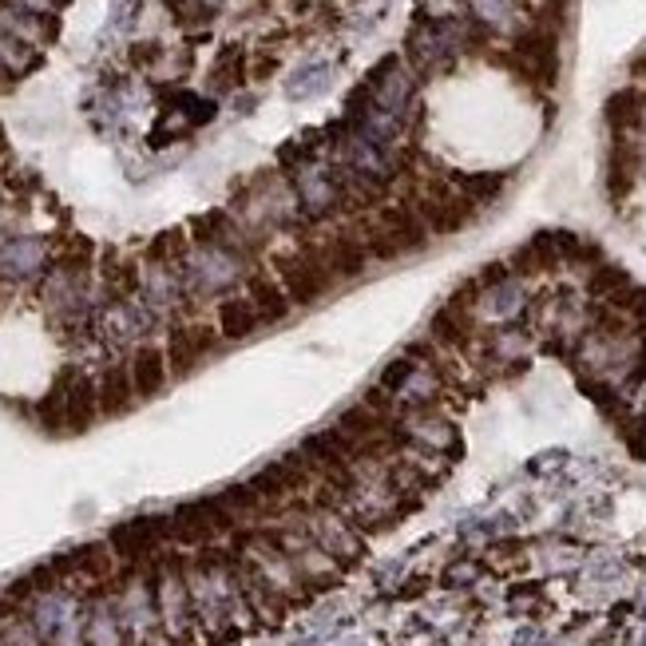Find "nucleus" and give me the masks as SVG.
Returning a JSON list of instances; mask_svg holds the SVG:
<instances>
[{
    "label": "nucleus",
    "mask_w": 646,
    "mask_h": 646,
    "mask_svg": "<svg viewBox=\"0 0 646 646\" xmlns=\"http://www.w3.org/2000/svg\"><path fill=\"white\" fill-rule=\"evenodd\" d=\"M127 373H131V385H135L139 401L159 397L167 389V381H171V365H167V353L159 345H135Z\"/></svg>",
    "instance_id": "obj_9"
},
{
    "label": "nucleus",
    "mask_w": 646,
    "mask_h": 646,
    "mask_svg": "<svg viewBox=\"0 0 646 646\" xmlns=\"http://www.w3.org/2000/svg\"><path fill=\"white\" fill-rule=\"evenodd\" d=\"M456 183L468 195V203H492V199H500V191H504L508 179L504 175H460Z\"/></svg>",
    "instance_id": "obj_19"
},
{
    "label": "nucleus",
    "mask_w": 646,
    "mask_h": 646,
    "mask_svg": "<svg viewBox=\"0 0 646 646\" xmlns=\"http://www.w3.org/2000/svg\"><path fill=\"white\" fill-rule=\"evenodd\" d=\"M44 266V242L40 238H12L0 250V278L8 282H28Z\"/></svg>",
    "instance_id": "obj_12"
},
{
    "label": "nucleus",
    "mask_w": 646,
    "mask_h": 646,
    "mask_svg": "<svg viewBox=\"0 0 646 646\" xmlns=\"http://www.w3.org/2000/svg\"><path fill=\"white\" fill-rule=\"evenodd\" d=\"M643 123H646V119H643Z\"/></svg>",
    "instance_id": "obj_26"
},
{
    "label": "nucleus",
    "mask_w": 646,
    "mask_h": 646,
    "mask_svg": "<svg viewBox=\"0 0 646 646\" xmlns=\"http://www.w3.org/2000/svg\"><path fill=\"white\" fill-rule=\"evenodd\" d=\"M278 282L290 294L294 306H314L333 290V270L318 250H298V254H282L278 258Z\"/></svg>",
    "instance_id": "obj_2"
},
{
    "label": "nucleus",
    "mask_w": 646,
    "mask_h": 646,
    "mask_svg": "<svg viewBox=\"0 0 646 646\" xmlns=\"http://www.w3.org/2000/svg\"><path fill=\"white\" fill-rule=\"evenodd\" d=\"M163 615H167V623H171L175 631L187 623V587H183L175 575L163 579Z\"/></svg>",
    "instance_id": "obj_21"
},
{
    "label": "nucleus",
    "mask_w": 646,
    "mask_h": 646,
    "mask_svg": "<svg viewBox=\"0 0 646 646\" xmlns=\"http://www.w3.org/2000/svg\"><path fill=\"white\" fill-rule=\"evenodd\" d=\"M401 432L421 448V452H448V456H456L460 452V436L452 429V421H444L440 413H432V409H409L405 417H401Z\"/></svg>",
    "instance_id": "obj_5"
},
{
    "label": "nucleus",
    "mask_w": 646,
    "mask_h": 646,
    "mask_svg": "<svg viewBox=\"0 0 646 646\" xmlns=\"http://www.w3.org/2000/svg\"><path fill=\"white\" fill-rule=\"evenodd\" d=\"M325 262H329L333 278H337V274H341V278H357V274H365V266H369V246L345 234V238H337V242L329 246Z\"/></svg>",
    "instance_id": "obj_17"
},
{
    "label": "nucleus",
    "mask_w": 646,
    "mask_h": 646,
    "mask_svg": "<svg viewBox=\"0 0 646 646\" xmlns=\"http://www.w3.org/2000/svg\"><path fill=\"white\" fill-rule=\"evenodd\" d=\"M32 623H36V631H40L44 639H52V643H60V646L76 643V603H72L68 595H60V591L40 595Z\"/></svg>",
    "instance_id": "obj_8"
},
{
    "label": "nucleus",
    "mask_w": 646,
    "mask_h": 646,
    "mask_svg": "<svg viewBox=\"0 0 646 646\" xmlns=\"http://www.w3.org/2000/svg\"><path fill=\"white\" fill-rule=\"evenodd\" d=\"M123 619H127L135 631L151 627V595H147L143 587H131V591L123 595Z\"/></svg>",
    "instance_id": "obj_23"
},
{
    "label": "nucleus",
    "mask_w": 646,
    "mask_h": 646,
    "mask_svg": "<svg viewBox=\"0 0 646 646\" xmlns=\"http://www.w3.org/2000/svg\"><path fill=\"white\" fill-rule=\"evenodd\" d=\"M337 195H341V191H337V183H333V179H325L318 167L302 175V207H306L310 215H325V211L337 203Z\"/></svg>",
    "instance_id": "obj_18"
},
{
    "label": "nucleus",
    "mask_w": 646,
    "mask_h": 646,
    "mask_svg": "<svg viewBox=\"0 0 646 646\" xmlns=\"http://www.w3.org/2000/svg\"><path fill=\"white\" fill-rule=\"evenodd\" d=\"M262 329V318L250 298H222L218 302V337L226 341H246Z\"/></svg>",
    "instance_id": "obj_15"
},
{
    "label": "nucleus",
    "mask_w": 646,
    "mask_h": 646,
    "mask_svg": "<svg viewBox=\"0 0 646 646\" xmlns=\"http://www.w3.org/2000/svg\"><path fill=\"white\" fill-rule=\"evenodd\" d=\"M306 532L318 539V547L329 551L333 559H357L361 555V539L349 528L345 516H337V508H314V512H306Z\"/></svg>",
    "instance_id": "obj_6"
},
{
    "label": "nucleus",
    "mask_w": 646,
    "mask_h": 646,
    "mask_svg": "<svg viewBox=\"0 0 646 646\" xmlns=\"http://www.w3.org/2000/svg\"><path fill=\"white\" fill-rule=\"evenodd\" d=\"M472 8L488 28H508L516 20V12H520L516 0H472Z\"/></svg>",
    "instance_id": "obj_22"
},
{
    "label": "nucleus",
    "mask_w": 646,
    "mask_h": 646,
    "mask_svg": "<svg viewBox=\"0 0 646 646\" xmlns=\"http://www.w3.org/2000/svg\"><path fill=\"white\" fill-rule=\"evenodd\" d=\"M500 64H508L520 80L536 84V88H555L559 80V32L555 24H528L516 32L512 52L500 56Z\"/></svg>",
    "instance_id": "obj_1"
},
{
    "label": "nucleus",
    "mask_w": 646,
    "mask_h": 646,
    "mask_svg": "<svg viewBox=\"0 0 646 646\" xmlns=\"http://www.w3.org/2000/svg\"><path fill=\"white\" fill-rule=\"evenodd\" d=\"M159 325V310L147 298H123L104 310L100 333L111 349H127V345H143V337Z\"/></svg>",
    "instance_id": "obj_4"
},
{
    "label": "nucleus",
    "mask_w": 646,
    "mask_h": 646,
    "mask_svg": "<svg viewBox=\"0 0 646 646\" xmlns=\"http://www.w3.org/2000/svg\"><path fill=\"white\" fill-rule=\"evenodd\" d=\"M246 298L254 302V310H258V318L262 325H274V322H286L290 318V294L282 290V282H274L270 274H250V282H246Z\"/></svg>",
    "instance_id": "obj_11"
},
{
    "label": "nucleus",
    "mask_w": 646,
    "mask_h": 646,
    "mask_svg": "<svg viewBox=\"0 0 646 646\" xmlns=\"http://www.w3.org/2000/svg\"><path fill=\"white\" fill-rule=\"evenodd\" d=\"M432 397H436V373H432V365L413 361V369L397 381L393 401H397V405H405V413H409V409H429Z\"/></svg>",
    "instance_id": "obj_16"
},
{
    "label": "nucleus",
    "mask_w": 646,
    "mask_h": 646,
    "mask_svg": "<svg viewBox=\"0 0 646 646\" xmlns=\"http://www.w3.org/2000/svg\"><path fill=\"white\" fill-rule=\"evenodd\" d=\"M96 397H100V417H123V413L139 401L127 365H111V369H104V377H100V385H96Z\"/></svg>",
    "instance_id": "obj_13"
},
{
    "label": "nucleus",
    "mask_w": 646,
    "mask_h": 646,
    "mask_svg": "<svg viewBox=\"0 0 646 646\" xmlns=\"http://www.w3.org/2000/svg\"><path fill=\"white\" fill-rule=\"evenodd\" d=\"M325 88H329V68L318 64V68L310 72V80H306V76H298V80L290 84V96H294V100H302V96H322Z\"/></svg>",
    "instance_id": "obj_24"
},
{
    "label": "nucleus",
    "mask_w": 646,
    "mask_h": 646,
    "mask_svg": "<svg viewBox=\"0 0 646 646\" xmlns=\"http://www.w3.org/2000/svg\"><path fill=\"white\" fill-rule=\"evenodd\" d=\"M215 349V333L211 329H175L171 333V345H167V365H171V373H179V377H187L191 369H199L203 365V357Z\"/></svg>",
    "instance_id": "obj_10"
},
{
    "label": "nucleus",
    "mask_w": 646,
    "mask_h": 646,
    "mask_svg": "<svg viewBox=\"0 0 646 646\" xmlns=\"http://www.w3.org/2000/svg\"><path fill=\"white\" fill-rule=\"evenodd\" d=\"M155 56H159V44H143V48L135 44V48H131V60H135V64H151Z\"/></svg>",
    "instance_id": "obj_25"
},
{
    "label": "nucleus",
    "mask_w": 646,
    "mask_h": 646,
    "mask_svg": "<svg viewBox=\"0 0 646 646\" xmlns=\"http://www.w3.org/2000/svg\"><path fill=\"white\" fill-rule=\"evenodd\" d=\"M524 306H528V286L512 274L492 286H480V294H476V314L484 322H512L524 314Z\"/></svg>",
    "instance_id": "obj_7"
},
{
    "label": "nucleus",
    "mask_w": 646,
    "mask_h": 646,
    "mask_svg": "<svg viewBox=\"0 0 646 646\" xmlns=\"http://www.w3.org/2000/svg\"><path fill=\"white\" fill-rule=\"evenodd\" d=\"M238 278H242V262L226 246H199L183 258V286L191 294L215 298V294H226Z\"/></svg>",
    "instance_id": "obj_3"
},
{
    "label": "nucleus",
    "mask_w": 646,
    "mask_h": 646,
    "mask_svg": "<svg viewBox=\"0 0 646 646\" xmlns=\"http://www.w3.org/2000/svg\"><path fill=\"white\" fill-rule=\"evenodd\" d=\"M88 643L92 646H119V615L111 611L108 603H100L92 611V623H88Z\"/></svg>",
    "instance_id": "obj_20"
},
{
    "label": "nucleus",
    "mask_w": 646,
    "mask_h": 646,
    "mask_svg": "<svg viewBox=\"0 0 646 646\" xmlns=\"http://www.w3.org/2000/svg\"><path fill=\"white\" fill-rule=\"evenodd\" d=\"M607 127L615 131V135H623V131H635L639 123L646 119V92L643 88H635V84H627V88H619V92H611L607 96Z\"/></svg>",
    "instance_id": "obj_14"
}]
</instances>
